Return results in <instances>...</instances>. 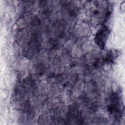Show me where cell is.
<instances>
[{"label":"cell","instance_id":"cell-1","mask_svg":"<svg viewBox=\"0 0 125 125\" xmlns=\"http://www.w3.org/2000/svg\"><path fill=\"white\" fill-rule=\"evenodd\" d=\"M108 30L106 28L104 27L100 30L96 35V40L99 45L103 46L104 45L105 41L107 36Z\"/></svg>","mask_w":125,"mask_h":125}]
</instances>
